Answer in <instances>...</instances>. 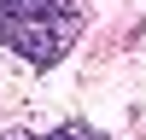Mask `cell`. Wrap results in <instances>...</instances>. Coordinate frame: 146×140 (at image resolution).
Returning <instances> with one entry per match:
<instances>
[{"label": "cell", "mask_w": 146, "mask_h": 140, "mask_svg": "<svg viewBox=\"0 0 146 140\" xmlns=\"http://www.w3.org/2000/svg\"><path fill=\"white\" fill-rule=\"evenodd\" d=\"M76 35H82L76 0H0V41L41 76L76 47Z\"/></svg>", "instance_id": "cell-1"}, {"label": "cell", "mask_w": 146, "mask_h": 140, "mask_svg": "<svg viewBox=\"0 0 146 140\" xmlns=\"http://www.w3.org/2000/svg\"><path fill=\"white\" fill-rule=\"evenodd\" d=\"M6 140H105V134H94L88 123H58L53 134H6Z\"/></svg>", "instance_id": "cell-2"}]
</instances>
